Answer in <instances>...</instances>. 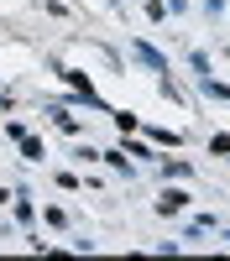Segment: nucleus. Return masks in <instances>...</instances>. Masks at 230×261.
Listing matches in <instances>:
<instances>
[{"label":"nucleus","mask_w":230,"mask_h":261,"mask_svg":"<svg viewBox=\"0 0 230 261\" xmlns=\"http://www.w3.org/2000/svg\"><path fill=\"white\" fill-rule=\"evenodd\" d=\"M209 151H220V157H230V136H209Z\"/></svg>","instance_id":"obj_4"},{"label":"nucleus","mask_w":230,"mask_h":261,"mask_svg":"<svg viewBox=\"0 0 230 261\" xmlns=\"http://www.w3.org/2000/svg\"><path fill=\"white\" fill-rule=\"evenodd\" d=\"M157 209H162V214H178V209H188V193H183V188H162Z\"/></svg>","instance_id":"obj_1"},{"label":"nucleus","mask_w":230,"mask_h":261,"mask_svg":"<svg viewBox=\"0 0 230 261\" xmlns=\"http://www.w3.org/2000/svg\"><path fill=\"white\" fill-rule=\"evenodd\" d=\"M21 151H27V162H42V157H47V146H42L37 136H21Z\"/></svg>","instance_id":"obj_2"},{"label":"nucleus","mask_w":230,"mask_h":261,"mask_svg":"<svg viewBox=\"0 0 230 261\" xmlns=\"http://www.w3.org/2000/svg\"><path fill=\"white\" fill-rule=\"evenodd\" d=\"M146 16H152V21H167V6H162V0H146Z\"/></svg>","instance_id":"obj_3"}]
</instances>
